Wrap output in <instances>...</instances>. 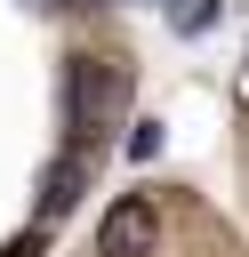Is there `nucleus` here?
Here are the masks:
<instances>
[{
  "mask_svg": "<svg viewBox=\"0 0 249 257\" xmlns=\"http://www.w3.org/2000/svg\"><path fill=\"white\" fill-rule=\"evenodd\" d=\"M112 104H120V72H112L104 56H72V64H64V128H72L80 153L96 145V128L112 120Z\"/></svg>",
  "mask_w": 249,
  "mask_h": 257,
  "instance_id": "1",
  "label": "nucleus"
},
{
  "mask_svg": "<svg viewBox=\"0 0 249 257\" xmlns=\"http://www.w3.org/2000/svg\"><path fill=\"white\" fill-rule=\"evenodd\" d=\"M153 153H161V128H153V120H137V137H129V161H153Z\"/></svg>",
  "mask_w": 249,
  "mask_h": 257,
  "instance_id": "5",
  "label": "nucleus"
},
{
  "mask_svg": "<svg viewBox=\"0 0 249 257\" xmlns=\"http://www.w3.org/2000/svg\"><path fill=\"white\" fill-rule=\"evenodd\" d=\"M169 24L177 32H209L217 24V0H169Z\"/></svg>",
  "mask_w": 249,
  "mask_h": 257,
  "instance_id": "4",
  "label": "nucleus"
},
{
  "mask_svg": "<svg viewBox=\"0 0 249 257\" xmlns=\"http://www.w3.org/2000/svg\"><path fill=\"white\" fill-rule=\"evenodd\" d=\"M8 257H40V233H16V241H8Z\"/></svg>",
  "mask_w": 249,
  "mask_h": 257,
  "instance_id": "6",
  "label": "nucleus"
},
{
  "mask_svg": "<svg viewBox=\"0 0 249 257\" xmlns=\"http://www.w3.org/2000/svg\"><path fill=\"white\" fill-rule=\"evenodd\" d=\"M80 193H88V153L72 145V153H64V161H56L48 177H40V217H64V209H72Z\"/></svg>",
  "mask_w": 249,
  "mask_h": 257,
  "instance_id": "3",
  "label": "nucleus"
},
{
  "mask_svg": "<svg viewBox=\"0 0 249 257\" xmlns=\"http://www.w3.org/2000/svg\"><path fill=\"white\" fill-rule=\"evenodd\" d=\"M153 241H161V209L145 193H120L96 225V257H153Z\"/></svg>",
  "mask_w": 249,
  "mask_h": 257,
  "instance_id": "2",
  "label": "nucleus"
}]
</instances>
